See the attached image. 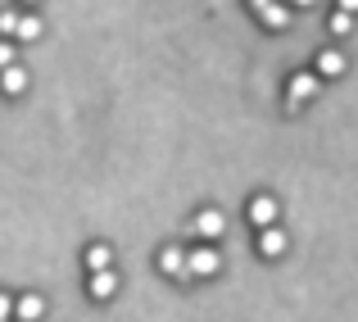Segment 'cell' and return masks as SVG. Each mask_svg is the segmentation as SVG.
Listing matches in <instances>:
<instances>
[{
    "label": "cell",
    "instance_id": "cell-1",
    "mask_svg": "<svg viewBox=\"0 0 358 322\" xmlns=\"http://www.w3.org/2000/svg\"><path fill=\"white\" fill-rule=\"evenodd\" d=\"M218 268H222V254L213 250L209 241L195 245V250H186V277H213Z\"/></svg>",
    "mask_w": 358,
    "mask_h": 322
},
{
    "label": "cell",
    "instance_id": "cell-2",
    "mask_svg": "<svg viewBox=\"0 0 358 322\" xmlns=\"http://www.w3.org/2000/svg\"><path fill=\"white\" fill-rule=\"evenodd\" d=\"M308 96H317V73H295V78H290V91H286V109L299 113Z\"/></svg>",
    "mask_w": 358,
    "mask_h": 322
},
{
    "label": "cell",
    "instance_id": "cell-3",
    "mask_svg": "<svg viewBox=\"0 0 358 322\" xmlns=\"http://www.w3.org/2000/svg\"><path fill=\"white\" fill-rule=\"evenodd\" d=\"M191 227H195V236H200V241H218V236H222V227H227V218H222L218 209H200Z\"/></svg>",
    "mask_w": 358,
    "mask_h": 322
},
{
    "label": "cell",
    "instance_id": "cell-4",
    "mask_svg": "<svg viewBox=\"0 0 358 322\" xmlns=\"http://www.w3.org/2000/svg\"><path fill=\"white\" fill-rule=\"evenodd\" d=\"M87 295L91 300H100V304H105V300H114L118 295V277H114V272H91V277H87Z\"/></svg>",
    "mask_w": 358,
    "mask_h": 322
},
{
    "label": "cell",
    "instance_id": "cell-5",
    "mask_svg": "<svg viewBox=\"0 0 358 322\" xmlns=\"http://www.w3.org/2000/svg\"><path fill=\"white\" fill-rule=\"evenodd\" d=\"M159 272H168V277H186V250H182V245H164V250H159Z\"/></svg>",
    "mask_w": 358,
    "mask_h": 322
},
{
    "label": "cell",
    "instance_id": "cell-6",
    "mask_svg": "<svg viewBox=\"0 0 358 322\" xmlns=\"http://www.w3.org/2000/svg\"><path fill=\"white\" fill-rule=\"evenodd\" d=\"M259 254H263V259H281V254H286V232H281V227H263Z\"/></svg>",
    "mask_w": 358,
    "mask_h": 322
},
{
    "label": "cell",
    "instance_id": "cell-7",
    "mask_svg": "<svg viewBox=\"0 0 358 322\" xmlns=\"http://www.w3.org/2000/svg\"><path fill=\"white\" fill-rule=\"evenodd\" d=\"M250 223L254 227H277V200H272V195H259V200L250 204Z\"/></svg>",
    "mask_w": 358,
    "mask_h": 322
},
{
    "label": "cell",
    "instance_id": "cell-8",
    "mask_svg": "<svg viewBox=\"0 0 358 322\" xmlns=\"http://www.w3.org/2000/svg\"><path fill=\"white\" fill-rule=\"evenodd\" d=\"M0 91H5V96H23V91H27V73L18 69V64L0 69Z\"/></svg>",
    "mask_w": 358,
    "mask_h": 322
},
{
    "label": "cell",
    "instance_id": "cell-9",
    "mask_svg": "<svg viewBox=\"0 0 358 322\" xmlns=\"http://www.w3.org/2000/svg\"><path fill=\"white\" fill-rule=\"evenodd\" d=\"M45 314V300L41 295H23V300H14V318L18 322H36Z\"/></svg>",
    "mask_w": 358,
    "mask_h": 322
},
{
    "label": "cell",
    "instance_id": "cell-10",
    "mask_svg": "<svg viewBox=\"0 0 358 322\" xmlns=\"http://www.w3.org/2000/svg\"><path fill=\"white\" fill-rule=\"evenodd\" d=\"M109 263H114V250H109L105 241H96V245L87 250V272H105Z\"/></svg>",
    "mask_w": 358,
    "mask_h": 322
},
{
    "label": "cell",
    "instance_id": "cell-11",
    "mask_svg": "<svg viewBox=\"0 0 358 322\" xmlns=\"http://www.w3.org/2000/svg\"><path fill=\"white\" fill-rule=\"evenodd\" d=\"M317 73H322V78H341L345 73V55L341 50H322L317 55Z\"/></svg>",
    "mask_w": 358,
    "mask_h": 322
},
{
    "label": "cell",
    "instance_id": "cell-12",
    "mask_svg": "<svg viewBox=\"0 0 358 322\" xmlns=\"http://www.w3.org/2000/svg\"><path fill=\"white\" fill-rule=\"evenodd\" d=\"M14 36H18V41H36V36H41V18H36V14H18Z\"/></svg>",
    "mask_w": 358,
    "mask_h": 322
},
{
    "label": "cell",
    "instance_id": "cell-13",
    "mask_svg": "<svg viewBox=\"0 0 358 322\" xmlns=\"http://www.w3.org/2000/svg\"><path fill=\"white\" fill-rule=\"evenodd\" d=\"M259 18H263V27H286V23H290V9H286V5H277V0H272V5L263 9Z\"/></svg>",
    "mask_w": 358,
    "mask_h": 322
},
{
    "label": "cell",
    "instance_id": "cell-14",
    "mask_svg": "<svg viewBox=\"0 0 358 322\" xmlns=\"http://www.w3.org/2000/svg\"><path fill=\"white\" fill-rule=\"evenodd\" d=\"M331 32H336V36H350V32H354V14L336 9V14H331Z\"/></svg>",
    "mask_w": 358,
    "mask_h": 322
},
{
    "label": "cell",
    "instance_id": "cell-15",
    "mask_svg": "<svg viewBox=\"0 0 358 322\" xmlns=\"http://www.w3.org/2000/svg\"><path fill=\"white\" fill-rule=\"evenodd\" d=\"M14 27H18V14L5 9V14H0V36H14Z\"/></svg>",
    "mask_w": 358,
    "mask_h": 322
},
{
    "label": "cell",
    "instance_id": "cell-16",
    "mask_svg": "<svg viewBox=\"0 0 358 322\" xmlns=\"http://www.w3.org/2000/svg\"><path fill=\"white\" fill-rule=\"evenodd\" d=\"M9 64H14V46L0 41V69H9Z\"/></svg>",
    "mask_w": 358,
    "mask_h": 322
},
{
    "label": "cell",
    "instance_id": "cell-17",
    "mask_svg": "<svg viewBox=\"0 0 358 322\" xmlns=\"http://www.w3.org/2000/svg\"><path fill=\"white\" fill-rule=\"evenodd\" d=\"M9 318H14V300L0 295V322H9Z\"/></svg>",
    "mask_w": 358,
    "mask_h": 322
},
{
    "label": "cell",
    "instance_id": "cell-18",
    "mask_svg": "<svg viewBox=\"0 0 358 322\" xmlns=\"http://www.w3.org/2000/svg\"><path fill=\"white\" fill-rule=\"evenodd\" d=\"M336 5H341L345 14H358V0H336Z\"/></svg>",
    "mask_w": 358,
    "mask_h": 322
},
{
    "label": "cell",
    "instance_id": "cell-19",
    "mask_svg": "<svg viewBox=\"0 0 358 322\" xmlns=\"http://www.w3.org/2000/svg\"><path fill=\"white\" fill-rule=\"evenodd\" d=\"M268 5H272V0H250V9H254V14H263Z\"/></svg>",
    "mask_w": 358,
    "mask_h": 322
},
{
    "label": "cell",
    "instance_id": "cell-20",
    "mask_svg": "<svg viewBox=\"0 0 358 322\" xmlns=\"http://www.w3.org/2000/svg\"><path fill=\"white\" fill-rule=\"evenodd\" d=\"M290 5H299V9H308V5H313V0H290Z\"/></svg>",
    "mask_w": 358,
    "mask_h": 322
},
{
    "label": "cell",
    "instance_id": "cell-21",
    "mask_svg": "<svg viewBox=\"0 0 358 322\" xmlns=\"http://www.w3.org/2000/svg\"><path fill=\"white\" fill-rule=\"evenodd\" d=\"M27 5H32V0H27Z\"/></svg>",
    "mask_w": 358,
    "mask_h": 322
}]
</instances>
